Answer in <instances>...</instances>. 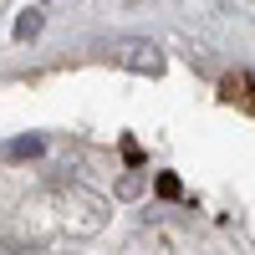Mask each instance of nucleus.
<instances>
[{
  "label": "nucleus",
  "instance_id": "3",
  "mask_svg": "<svg viewBox=\"0 0 255 255\" xmlns=\"http://www.w3.org/2000/svg\"><path fill=\"white\" fill-rule=\"evenodd\" d=\"M10 153H15V158H26V153H41V138H20V143H10Z\"/></svg>",
  "mask_w": 255,
  "mask_h": 255
},
{
  "label": "nucleus",
  "instance_id": "2",
  "mask_svg": "<svg viewBox=\"0 0 255 255\" xmlns=\"http://www.w3.org/2000/svg\"><path fill=\"white\" fill-rule=\"evenodd\" d=\"M36 31H41V15H36V10H26V15L15 20V36H20V41H26V36H36Z\"/></svg>",
  "mask_w": 255,
  "mask_h": 255
},
{
  "label": "nucleus",
  "instance_id": "1",
  "mask_svg": "<svg viewBox=\"0 0 255 255\" xmlns=\"http://www.w3.org/2000/svg\"><path fill=\"white\" fill-rule=\"evenodd\" d=\"M118 61H123V67H133V72H163L158 46H143V41H138V46H123V51H118Z\"/></svg>",
  "mask_w": 255,
  "mask_h": 255
}]
</instances>
